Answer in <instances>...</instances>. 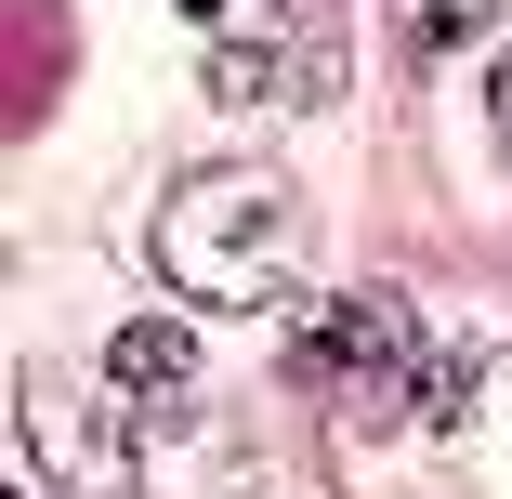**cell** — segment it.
Returning <instances> with one entry per match:
<instances>
[{
  "label": "cell",
  "instance_id": "obj_6",
  "mask_svg": "<svg viewBox=\"0 0 512 499\" xmlns=\"http://www.w3.org/2000/svg\"><path fill=\"white\" fill-rule=\"evenodd\" d=\"M486 27V0H421V40H473Z\"/></svg>",
  "mask_w": 512,
  "mask_h": 499
},
{
  "label": "cell",
  "instance_id": "obj_7",
  "mask_svg": "<svg viewBox=\"0 0 512 499\" xmlns=\"http://www.w3.org/2000/svg\"><path fill=\"white\" fill-rule=\"evenodd\" d=\"M499 132H512V53H499Z\"/></svg>",
  "mask_w": 512,
  "mask_h": 499
},
{
  "label": "cell",
  "instance_id": "obj_8",
  "mask_svg": "<svg viewBox=\"0 0 512 499\" xmlns=\"http://www.w3.org/2000/svg\"><path fill=\"white\" fill-rule=\"evenodd\" d=\"M184 14H224V0H184Z\"/></svg>",
  "mask_w": 512,
  "mask_h": 499
},
{
  "label": "cell",
  "instance_id": "obj_4",
  "mask_svg": "<svg viewBox=\"0 0 512 499\" xmlns=\"http://www.w3.org/2000/svg\"><path fill=\"white\" fill-rule=\"evenodd\" d=\"M211 92H224V106H276V92H329V27H302V40H224V53H211Z\"/></svg>",
  "mask_w": 512,
  "mask_h": 499
},
{
  "label": "cell",
  "instance_id": "obj_3",
  "mask_svg": "<svg viewBox=\"0 0 512 499\" xmlns=\"http://www.w3.org/2000/svg\"><path fill=\"white\" fill-rule=\"evenodd\" d=\"M27 460H40L66 499H132V447H119V421L92 408V394L66 408L53 381H27Z\"/></svg>",
  "mask_w": 512,
  "mask_h": 499
},
{
  "label": "cell",
  "instance_id": "obj_2",
  "mask_svg": "<svg viewBox=\"0 0 512 499\" xmlns=\"http://www.w3.org/2000/svg\"><path fill=\"white\" fill-rule=\"evenodd\" d=\"M302 368L329 394H407L421 381V342H407V303L394 289H342V303L302 316Z\"/></svg>",
  "mask_w": 512,
  "mask_h": 499
},
{
  "label": "cell",
  "instance_id": "obj_5",
  "mask_svg": "<svg viewBox=\"0 0 512 499\" xmlns=\"http://www.w3.org/2000/svg\"><path fill=\"white\" fill-rule=\"evenodd\" d=\"M106 368H119L132 394H184V381H197V342H184V316H132V329L106 342Z\"/></svg>",
  "mask_w": 512,
  "mask_h": 499
},
{
  "label": "cell",
  "instance_id": "obj_1",
  "mask_svg": "<svg viewBox=\"0 0 512 499\" xmlns=\"http://www.w3.org/2000/svg\"><path fill=\"white\" fill-rule=\"evenodd\" d=\"M289 237H302V211H289L276 171H197L171 211H158V263H171V289L237 303V316L289 289Z\"/></svg>",
  "mask_w": 512,
  "mask_h": 499
}]
</instances>
